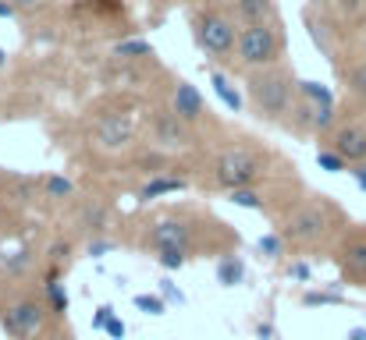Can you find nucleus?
Instances as JSON below:
<instances>
[{
	"label": "nucleus",
	"mask_w": 366,
	"mask_h": 340,
	"mask_svg": "<svg viewBox=\"0 0 366 340\" xmlns=\"http://www.w3.org/2000/svg\"><path fill=\"white\" fill-rule=\"evenodd\" d=\"M285 53V36L277 29V21H252L239 25V46H235V64L245 71H263L281 64Z\"/></svg>",
	"instance_id": "obj_4"
},
{
	"label": "nucleus",
	"mask_w": 366,
	"mask_h": 340,
	"mask_svg": "<svg viewBox=\"0 0 366 340\" xmlns=\"http://www.w3.org/2000/svg\"><path fill=\"white\" fill-rule=\"evenodd\" d=\"M104 334H107V337H114V340H124V334H128V326H124V323L118 319V316H111V323L104 326Z\"/></svg>",
	"instance_id": "obj_31"
},
{
	"label": "nucleus",
	"mask_w": 366,
	"mask_h": 340,
	"mask_svg": "<svg viewBox=\"0 0 366 340\" xmlns=\"http://www.w3.org/2000/svg\"><path fill=\"white\" fill-rule=\"evenodd\" d=\"M29 262H32V252H29V248H21V252H14L11 259H4L0 266H4V273H7V277H18V273H25V269H29Z\"/></svg>",
	"instance_id": "obj_27"
},
{
	"label": "nucleus",
	"mask_w": 366,
	"mask_h": 340,
	"mask_svg": "<svg viewBox=\"0 0 366 340\" xmlns=\"http://www.w3.org/2000/svg\"><path fill=\"white\" fill-rule=\"evenodd\" d=\"M285 244H288V241H285L281 234H263V237L256 241V252H259L263 259H270V262H274V259H281V255H285Z\"/></svg>",
	"instance_id": "obj_22"
},
{
	"label": "nucleus",
	"mask_w": 366,
	"mask_h": 340,
	"mask_svg": "<svg viewBox=\"0 0 366 340\" xmlns=\"http://www.w3.org/2000/svg\"><path fill=\"white\" fill-rule=\"evenodd\" d=\"M349 174H352L356 188H360V192H366V163H356V167H349Z\"/></svg>",
	"instance_id": "obj_33"
},
{
	"label": "nucleus",
	"mask_w": 366,
	"mask_h": 340,
	"mask_svg": "<svg viewBox=\"0 0 366 340\" xmlns=\"http://www.w3.org/2000/svg\"><path fill=\"white\" fill-rule=\"evenodd\" d=\"M185 262H189V252H182V248H164V252H157V266L167 269V273L182 269Z\"/></svg>",
	"instance_id": "obj_26"
},
{
	"label": "nucleus",
	"mask_w": 366,
	"mask_h": 340,
	"mask_svg": "<svg viewBox=\"0 0 366 340\" xmlns=\"http://www.w3.org/2000/svg\"><path fill=\"white\" fill-rule=\"evenodd\" d=\"M256 340H274V326H270V323H259V330H256Z\"/></svg>",
	"instance_id": "obj_35"
},
{
	"label": "nucleus",
	"mask_w": 366,
	"mask_h": 340,
	"mask_svg": "<svg viewBox=\"0 0 366 340\" xmlns=\"http://www.w3.org/2000/svg\"><path fill=\"white\" fill-rule=\"evenodd\" d=\"M360 53H363V57H366V25H363V29H360Z\"/></svg>",
	"instance_id": "obj_39"
},
{
	"label": "nucleus",
	"mask_w": 366,
	"mask_h": 340,
	"mask_svg": "<svg viewBox=\"0 0 366 340\" xmlns=\"http://www.w3.org/2000/svg\"><path fill=\"white\" fill-rule=\"evenodd\" d=\"M14 14H18V7L11 0H0V18H14Z\"/></svg>",
	"instance_id": "obj_36"
},
{
	"label": "nucleus",
	"mask_w": 366,
	"mask_h": 340,
	"mask_svg": "<svg viewBox=\"0 0 366 340\" xmlns=\"http://www.w3.org/2000/svg\"><path fill=\"white\" fill-rule=\"evenodd\" d=\"M342 82H345V96H349L352 103L366 107V57L352 61V64L342 71Z\"/></svg>",
	"instance_id": "obj_14"
},
{
	"label": "nucleus",
	"mask_w": 366,
	"mask_h": 340,
	"mask_svg": "<svg viewBox=\"0 0 366 340\" xmlns=\"http://www.w3.org/2000/svg\"><path fill=\"white\" fill-rule=\"evenodd\" d=\"M342 224H345L342 210H338L327 195H313V199H306L302 206H295V210L281 220V230H277V234H281L288 244L313 248V244L327 241Z\"/></svg>",
	"instance_id": "obj_2"
},
{
	"label": "nucleus",
	"mask_w": 366,
	"mask_h": 340,
	"mask_svg": "<svg viewBox=\"0 0 366 340\" xmlns=\"http://www.w3.org/2000/svg\"><path fill=\"white\" fill-rule=\"evenodd\" d=\"M228 202H235V206H242V210H263V206H267L256 188H235V192H228Z\"/></svg>",
	"instance_id": "obj_25"
},
{
	"label": "nucleus",
	"mask_w": 366,
	"mask_h": 340,
	"mask_svg": "<svg viewBox=\"0 0 366 340\" xmlns=\"http://www.w3.org/2000/svg\"><path fill=\"white\" fill-rule=\"evenodd\" d=\"M43 192H46V199H71L75 185L68 177H61V174H46L43 177Z\"/></svg>",
	"instance_id": "obj_21"
},
{
	"label": "nucleus",
	"mask_w": 366,
	"mask_h": 340,
	"mask_svg": "<svg viewBox=\"0 0 366 340\" xmlns=\"http://www.w3.org/2000/svg\"><path fill=\"white\" fill-rule=\"evenodd\" d=\"M192 39L196 46L214 61V64H235V46H239V25L221 11V7H199L189 14Z\"/></svg>",
	"instance_id": "obj_3"
},
{
	"label": "nucleus",
	"mask_w": 366,
	"mask_h": 340,
	"mask_svg": "<svg viewBox=\"0 0 366 340\" xmlns=\"http://www.w3.org/2000/svg\"><path fill=\"white\" fill-rule=\"evenodd\" d=\"M263 174H267V160H263L259 153H252V149H242V145L221 153L217 163H214V181H217L221 188H228V192L252 188Z\"/></svg>",
	"instance_id": "obj_6"
},
{
	"label": "nucleus",
	"mask_w": 366,
	"mask_h": 340,
	"mask_svg": "<svg viewBox=\"0 0 366 340\" xmlns=\"http://www.w3.org/2000/svg\"><path fill=\"white\" fill-rule=\"evenodd\" d=\"M4 68H7V50L0 46V71H4Z\"/></svg>",
	"instance_id": "obj_40"
},
{
	"label": "nucleus",
	"mask_w": 366,
	"mask_h": 340,
	"mask_svg": "<svg viewBox=\"0 0 366 340\" xmlns=\"http://www.w3.org/2000/svg\"><path fill=\"white\" fill-rule=\"evenodd\" d=\"M310 277H313V266H310V262H292V266H288V280L310 284Z\"/></svg>",
	"instance_id": "obj_28"
},
{
	"label": "nucleus",
	"mask_w": 366,
	"mask_h": 340,
	"mask_svg": "<svg viewBox=\"0 0 366 340\" xmlns=\"http://www.w3.org/2000/svg\"><path fill=\"white\" fill-rule=\"evenodd\" d=\"M295 93L299 82L288 68L274 64L263 71H249L245 75V100L256 120L263 124H288V113L295 110Z\"/></svg>",
	"instance_id": "obj_1"
},
{
	"label": "nucleus",
	"mask_w": 366,
	"mask_h": 340,
	"mask_svg": "<svg viewBox=\"0 0 366 340\" xmlns=\"http://www.w3.org/2000/svg\"><path fill=\"white\" fill-rule=\"evenodd\" d=\"M167 110H174L185 124H199V120L207 117V103H203V96H199V89H196L192 82L178 78L174 89H171V107H167Z\"/></svg>",
	"instance_id": "obj_10"
},
{
	"label": "nucleus",
	"mask_w": 366,
	"mask_h": 340,
	"mask_svg": "<svg viewBox=\"0 0 366 340\" xmlns=\"http://www.w3.org/2000/svg\"><path fill=\"white\" fill-rule=\"evenodd\" d=\"M232 11H235L239 25L274 21V18H277V4H274V0H232Z\"/></svg>",
	"instance_id": "obj_13"
},
{
	"label": "nucleus",
	"mask_w": 366,
	"mask_h": 340,
	"mask_svg": "<svg viewBox=\"0 0 366 340\" xmlns=\"http://www.w3.org/2000/svg\"><path fill=\"white\" fill-rule=\"evenodd\" d=\"M189 128H192V124H185L174 110H160L153 117V135H157V142L167 145V149L189 145V142H192V131H189Z\"/></svg>",
	"instance_id": "obj_11"
},
{
	"label": "nucleus",
	"mask_w": 366,
	"mask_h": 340,
	"mask_svg": "<svg viewBox=\"0 0 366 340\" xmlns=\"http://www.w3.org/2000/svg\"><path fill=\"white\" fill-rule=\"evenodd\" d=\"M345 340H366V326H352V330L345 334Z\"/></svg>",
	"instance_id": "obj_37"
},
{
	"label": "nucleus",
	"mask_w": 366,
	"mask_h": 340,
	"mask_svg": "<svg viewBox=\"0 0 366 340\" xmlns=\"http://www.w3.org/2000/svg\"><path fill=\"white\" fill-rule=\"evenodd\" d=\"M43 298H46V305H50V312H54V316H64V312H68V291H64V284H61V273H57V266L46 273Z\"/></svg>",
	"instance_id": "obj_15"
},
{
	"label": "nucleus",
	"mask_w": 366,
	"mask_h": 340,
	"mask_svg": "<svg viewBox=\"0 0 366 340\" xmlns=\"http://www.w3.org/2000/svg\"><path fill=\"white\" fill-rule=\"evenodd\" d=\"M114 57L118 61H146V57H153V43H146V39H122V43H114Z\"/></svg>",
	"instance_id": "obj_19"
},
{
	"label": "nucleus",
	"mask_w": 366,
	"mask_h": 340,
	"mask_svg": "<svg viewBox=\"0 0 366 340\" xmlns=\"http://www.w3.org/2000/svg\"><path fill=\"white\" fill-rule=\"evenodd\" d=\"M111 316H114V309H111V305H100L97 316H93V330H104V326L111 323Z\"/></svg>",
	"instance_id": "obj_32"
},
{
	"label": "nucleus",
	"mask_w": 366,
	"mask_h": 340,
	"mask_svg": "<svg viewBox=\"0 0 366 340\" xmlns=\"http://www.w3.org/2000/svg\"><path fill=\"white\" fill-rule=\"evenodd\" d=\"M335 262H338V269L349 284L366 291V224L342 234V241L335 248Z\"/></svg>",
	"instance_id": "obj_7"
},
{
	"label": "nucleus",
	"mask_w": 366,
	"mask_h": 340,
	"mask_svg": "<svg viewBox=\"0 0 366 340\" xmlns=\"http://www.w3.org/2000/svg\"><path fill=\"white\" fill-rule=\"evenodd\" d=\"M18 11H25V7H36V4H43V0H11Z\"/></svg>",
	"instance_id": "obj_38"
},
{
	"label": "nucleus",
	"mask_w": 366,
	"mask_h": 340,
	"mask_svg": "<svg viewBox=\"0 0 366 340\" xmlns=\"http://www.w3.org/2000/svg\"><path fill=\"white\" fill-rule=\"evenodd\" d=\"M171 192H185V177H149L142 188H139V199L149 202V199H160V195H171Z\"/></svg>",
	"instance_id": "obj_17"
},
{
	"label": "nucleus",
	"mask_w": 366,
	"mask_h": 340,
	"mask_svg": "<svg viewBox=\"0 0 366 340\" xmlns=\"http://www.w3.org/2000/svg\"><path fill=\"white\" fill-rule=\"evenodd\" d=\"M50 316L54 312L46 298H36V294H11L0 302V330L14 340H36L46 330Z\"/></svg>",
	"instance_id": "obj_5"
},
{
	"label": "nucleus",
	"mask_w": 366,
	"mask_h": 340,
	"mask_svg": "<svg viewBox=\"0 0 366 340\" xmlns=\"http://www.w3.org/2000/svg\"><path fill=\"white\" fill-rule=\"evenodd\" d=\"M245 280V262L232 252V255H221V262H217V284L221 287H239Z\"/></svg>",
	"instance_id": "obj_18"
},
{
	"label": "nucleus",
	"mask_w": 366,
	"mask_h": 340,
	"mask_svg": "<svg viewBox=\"0 0 366 340\" xmlns=\"http://www.w3.org/2000/svg\"><path fill=\"white\" fill-rule=\"evenodd\" d=\"M97 142L104 149H122L132 142V120L122 113H107L100 124H97Z\"/></svg>",
	"instance_id": "obj_12"
},
{
	"label": "nucleus",
	"mask_w": 366,
	"mask_h": 340,
	"mask_svg": "<svg viewBox=\"0 0 366 340\" xmlns=\"http://www.w3.org/2000/svg\"><path fill=\"white\" fill-rule=\"evenodd\" d=\"M132 305H135L139 312H146V316H164V312H167L164 294H135V298H132Z\"/></svg>",
	"instance_id": "obj_24"
},
{
	"label": "nucleus",
	"mask_w": 366,
	"mask_h": 340,
	"mask_svg": "<svg viewBox=\"0 0 366 340\" xmlns=\"http://www.w3.org/2000/svg\"><path fill=\"white\" fill-rule=\"evenodd\" d=\"M111 248H114V241H107V237H93V241H89V248H86V252H89V255H93V259H104V255H107V252H111Z\"/></svg>",
	"instance_id": "obj_30"
},
{
	"label": "nucleus",
	"mask_w": 366,
	"mask_h": 340,
	"mask_svg": "<svg viewBox=\"0 0 366 340\" xmlns=\"http://www.w3.org/2000/svg\"><path fill=\"white\" fill-rule=\"evenodd\" d=\"M327 145H331L338 156H345V160H349V167L366 163V124L363 120H345V124L331 128Z\"/></svg>",
	"instance_id": "obj_8"
},
{
	"label": "nucleus",
	"mask_w": 366,
	"mask_h": 340,
	"mask_svg": "<svg viewBox=\"0 0 366 340\" xmlns=\"http://www.w3.org/2000/svg\"><path fill=\"white\" fill-rule=\"evenodd\" d=\"M317 167L327 170V174H342V170H349V160L338 156L331 145H320V149H317Z\"/></svg>",
	"instance_id": "obj_20"
},
{
	"label": "nucleus",
	"mask_w": 366,
	"mask_h": 340,
	"mask_svg": "<svg viewBox=\"0 0 366 340\" xmlns=\"http://www.w3.org/2000/svg\"><path fill=\"white\" fill-rule=\"evenodd\" d=\"M210 86H214V93H217V100L228 107V110H242V96H239V89L232 86V78L224 75V71H217V68H210Z\"/></svg>",
	"instance_id": "obj_16"
},
{
	"label": "nucleus",
	"mask_w": 366,
	"mask_h": 340,
	"mask_svg": "<svg viewBox=\"0 0 366 340\" xmlns=\"http://www.w3.org/2000/svg\"><path fill=\"white\" fill-rule=\"evenodd\" d=\"M146 244L153 252H164V248H182V252H192V227L178 217H167V220H157Z\"/></svg>",
	"instance_id": "obj_9"
},
{
	"label": "nucleus",
	"mask_w": 366,
	"mask_h": 340,
	"mask_svg": "<svg viewBox=\"0 0 366 340\" xmlns=\"http://www.w3.org/2000/svg\"><path fill=\"white\" fill-rule=\"evenodd\" d=\"M160 294H164V302H178V305H185L182 287H178V284H171V280H160Z\"/></svg>",
	"instance_id": "obj_29"
},
{
	"label": "nucleus",
	"mask_w": 366,
	"mask_h": 340,
	"mask_svg": "<svg viewBox=\"0 0 366 340\" xmlns=\"http://www.w3.org/2000/svg\"><path fill=\"white\" fill-rule=\"evenodd\" d=\"M302 305H306V309H317V305H345V294H342V291H306V294H302Z\"/></svg>",
	"instance_id": "obj_23"
},
{
	"label": "nucleus",
	"mask_w": 366,
	"mask_h": 340,
	"mask_svg": "<svg viewBox=\"0 0 366 340\" xmlns=\"http://www.w3.org/2000/svg\"><path fill=\"white\" fill-rule=\"evenodd\" d=\"M68 252H71V244H68V241H64V244H54V248H50V262H54V266H57V262H64V259H68Z\"/></svg>",
	"instance_id": "obj_34"
}]
</instances>
